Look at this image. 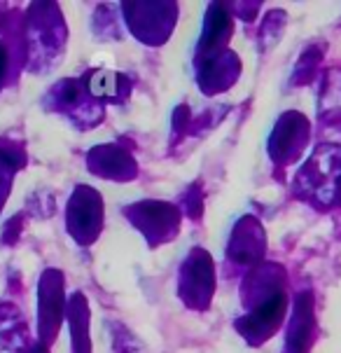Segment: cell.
<instances>
[{"instance_id": "1", "label": "cell", "mask_w": 341, "mask_h": 353, "mask_svg": "<svg viewBox=\"0 0 341 353\" xmlns=\"http://www.w3.org/2000/svg\"><path fill=\"white\" fill-rule=\"evenodd\" d=\"M3 70H5V52L0 50V77H3Z\"/></svg>"}]
</instances>
